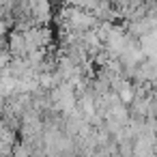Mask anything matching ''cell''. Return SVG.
<instances>
[{
    "mask_svg": "<svg viewBox=\"0 0 157 157\" xmlns=\"http://www.w3.org/2000/svg\"><path fill=\"white\" fill-rule=\"evenodd\" d=\"M7 52H9L11 58H26L28 50H26V41H24L22 33L9 30V35H7Z\"/></svg>",
    "mask_w": 157,
    "mask_h": 157,
    "instance_id": "cell-1",
    "label": "cell"
}]
</instances>
